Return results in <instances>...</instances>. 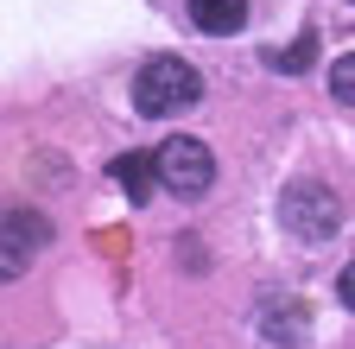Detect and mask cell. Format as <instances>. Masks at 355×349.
<instances>
[{"instance_id": "1", "label": "cell", "mask_w": 355, "mask_h": 349, "mask_svg": "<svg viewBox=\"0 0 355 349\" xmlns=\"http://www.w3.org/2000/svg\"><path fill=\"white\" fill-rule=\"evenodd\" d=\"M133 102H140L146 121H165V114H184L203 102V76L184 64V58H146L140 76H133Z\"/></svg>"}, {"instance_id": "2", "label": "cell", "mask_w": 355, "mask_h": 349, "mask_svg": "<svg viewBox=\"0 0 355 349\" xmlns=\"http://www.w3.org/2000/svg\"><path fill=\"white\" fill-rule=\"evenodd\" d=\"M159 185H165L171 197H203V191L216 185V153H209L203 140H191V134L165 140V146H159Z\"/></svg>"}, {"instance_id": "3", "label": "cell", "mask_w": 355, "mask_h": 349, "mask_svg": "<svg viewBox=\"0 0 355 349\" xmlns=\"http://www.w3.org/2000/svg\"><path fill=\"white\" fill-rule=\"evenodd\" d=\"M279 223H286L292 235H304V241H324V235L343 223L336 191H324V185H292V191L279 197Z\"/></svg>"}, {"instance_id": "4", "label": "cell", "mask_w": 355, "mask_h": 349, "mask_svg": "<svg viewBox=\"0 0 355 349\" xmlns=\"http://www.w3.org/2000/svg\"><path fill=\"white\" fill-rule=\"evenodd\" d=\"M191 26L209 38H229L248 26V0H191Z\"/></svg>"}, {"instance_id": "5", "label": "cell", "mask_w": 355, "mask_h": 349, "mask_svg": "<svg viewBox=\"0 0 355 349\" xmlns=\"http://www.w3.org/2000/svg\"><path fill=\"white\" fill-rule=\"evenodd\" d=\"M114 185L127 191V203H146L153 185H159V153H127V159H114Z\"/></svg>"}, {"instance_id": "6", "label": "cell", "mask_w": 355, "mask_h": 349, "mask_svg": "<svg viewBox=\"0 0 355 349\" xmlns=\"http://www.w3.org/2000/svg\"><path fill=\"white\" fill-rule=\"evenodd\" d=\"M32 267V248H26V229L13 223V229H0V280H19Z\"/></svg>"}, {"instance_id": "7", "label": "cell", "mask_w": 355, "mask_h": 349, "mask_svg": "<svg viewBox=\"0 0 355 349\" xmlns=\"http://www.w3.org/2000/svg\"><path fill=\"white\" fill-rule=\"evenodd\" d=\"M330 96H336V102H349V108H355V51H349V58H336V64H330Z\"/></svg>"}, {"instance_id": "8", "label": "cell", "mask_w": 355, "mask_h": 349, "mask_svg": "<svg viewBox=\"0 0 355 349\" xmlns=\"http://www.w3.org/2000/svg\"><path fill=\"white\" fill-rule=\"evenodd\" d=\"M311 51H318V38L304 32L292 51H266V64H273V70H304V64H311Z\"/></svg>"}, {"instance_id": "9", "label": "cell", "mask_w": 355, "mask_h": 349, "mask_svg": "<svg viewBox=\"0 0 355 349\" xmlns=\"http://www.w3.org/2000/svg\"><path fill=\"white\" fill-rule=\"evenodd\" d=\"M336 292H343V305H349V312H355V260H349V267H343V280H336Z\"/></svg>"}, {"instance_id": "10", "label": "cell", "mask_w": 355, "mask_h": 349, "mask_svg": "<svg viewBox=\"0 0 355 349\" xmlns=\"http://www.w3.org/2000/svg\"><path fill=\"white\" fill-rule=\"evenodd\" d=\"M349 7H355V0H349Z\"/></svg>"}]
</instances>
